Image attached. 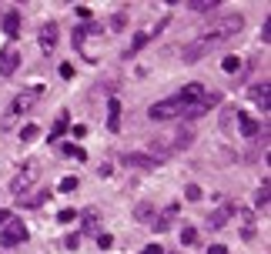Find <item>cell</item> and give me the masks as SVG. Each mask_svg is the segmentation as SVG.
<instances>
[{"mask_svg":"<svg viewBox=\"0 0 271 254\" xmlns=\"http://www.w3.org/2000/svg\"><path fill=\"white\" fill-rule=\"evenodd\" d=\"M178 100L184 104V107H191V104H201V100H204V87H201V84H188V87H181Z\"/></svg>","mask_w":271,"mask_h":254,"instance_id":"13","label":"cell"},{"mask_svg":"<svg viewBox=\"0 0 271 254\" xmlns=\"http://www.w3.org/2000/svg\"><path fill=\"white\" fill-rule=\"evenodd\" d=\"M57 23H44V27H40V50H44V54H54L57 50Z\"/></svg>","mask_w":271,"mask_h":254,"instance_id":"12","label":"cell"},{"mask_svg":"<svg viewBox=\"0 0 271 254\" xmlns=\"http://www.w3.org/2000/svg\"><path fill=\"white\" fill-rule=\"evenodd\" d=\"M17 64H20V54H17V50H10V47L0 50V74H3V77H10L13 70H17Z\"/></svg>","mask_w":271,"mask_h":254,"instance_id":"15","label":"cell"},{"mask_svg":"<svg viewBox=\"0 0 271 254\" xmlns=\"http://www.w3.org/2000/svg\"><path fill=\"white\" fill-rule=\"evenodd\" d=\"M184 104L178 97H168V100H158V104H151V121H174V117H184Z\"/></svg>","mask_w":271,"mask_h":254,"instance_id":"4","label":"cell"},{"mask_svg":"<svg viewBox=\"0 0 271 254\" xmlns=\"http://www.w3.org/2000/svg\"><path fill=\"white\" fill-rule=\"evenodd\" d=\"M141 254H164V251H161V244H147Z\"/></svg>","mask_w":271,"mask_h":254,"instance_id":"40","label":"cell"},{"mask_svg":"<svg viewBox=\"0 0 271 254\" xmlns=\"http://www.w3.org/2000/svg\"><path fill=\"white\" fill-rule=\"evenodd\" d=\"M57 74H60L64 80H70V77H74V64H60V70H57Z\"/></svg>","mask_w":271,"mask_h":254,"instance_id":"35","label":"cell"},{"mask_svg":"<svg viewBox=\"0 0 271 254\" xmlns=\"http://www.w3.org/2000/svg\"><path fill=\"white\" fill-rule=\"evenodd\" d=\"M67 124H70L67 114H57V121H54V127H50V137H47V141H60V137L67 134Z\"/></svg>","mask_w":271,"mask_h":254,"instance_id":"23","label":"cell"},{"mask_svg":"<svg viewBox=\"0 0 271 254\" xmlns=\"http://www.w3.org/2000/svg\"><path fill=\"white\" fill-rule=\"evenodd\" d=\"M64 248L77 251V248H80V234H77V231H74V234H67V238H64Z\"/></svg>","mask_w":271,"mask_h":254,"instance_id":"33","label":"cell"},{"mask_svg":"<svg viewBox=\"0 0 271 254\" xmlns=\"http://www.w3.org/2000/svg\"><path fill=\"white\" fill-rule=\"evenodd\" d=\"M124 23H127V13H114V20H111V27H114V30H121Z\"/></svg>","mask_w":271,"mask_h":254,"instance_id":"34","label":"cell"},{"mask_svg":"<svg viewBox=\"0 0 271 254\" xmlns=\"http://www.w3.org/2000/svg\"><path fill=\"white\" fill-rule=\"evenodd\" d=\"M57 191H60V194H74V191H77V177H64V181L57 184Z\"/></svg>","mask_w":271,"mask_h":254,"instance_id":"29","label":"cell"},{"mask_svg":"<svg viewBox=\"0 0 271 254\" xmlns=\"http://www.w3.org/2000/svg\"><path fill=\"white\" fill-rule=\"evenodd\" d=\"M107 127H111L114 134L121 131V100H117V97L107 100Z\"/></svg>","mask_w":271,"mask_h":254,"instance_id":"18","label":"cell"},{"mask_svg":"<svg viewBox=\"0 0 271 254\" xmlns=\"http://www.w3.org/2000/svg\"><path fill=\"white\" fill-rule=\"evenodd\" d=\"M171 137H174V141H171V147H174V151H188V147L194 144V134L188 131V127H181V131L171 134Z\"/></svg>","mask_w":271,"mask_h":254,"instance_id":"21","label":"cell"},{"mask_svg":"<svg viewBox=\"0 0 271 254\" xmlns=\"http://www.w3.org/2000/svg\"><path fill=\"white\" fill-rule=\"evenodd\" d=\"M241 27H245V17H241V13H221V17H215V20L204 27V33L198 37V40L211 50V47L231 40L235 33H241Z\"/></svg>","mask_w":271,"mask_h":254,"instance_id":"1","label":"cell"},{"mask_svg":"<svg viewBox=\"0 0 271 254\" xmlns=\"http://www.w3.org/2000/svg\"><path fill=\"white\" fill-rule=\"evenodd\" d=\"M164 27H168V17H164V20H161L158 27H154V30H141V33H134V40H131V47H127V57H134L137 50H141V47H147V44H151V40H154V37H158L161 30H164Z\"/></svg>","mask_w":271,"mask_h":254,"instance_id":"6","label":"cell"},{"mask_svg":"<svg viewBox=\"0 0 271 254\" xmlns=\"http://www.w3.org/2000/svg\"><path fill=\"white\" fill-rule=\"evenodd\" d=\"M218 3H221V0H191V10H198V13H211V10H218Z\"/></svg>","mask_w":271,"mask_h":254,"instance_id":"24","label":"cell"},{"mask_svg":"<svg viewBox=\"0 0 271 254\" xmlns=\"http://www.w3.org/2000/svg\"><path fill=\"white\" fill-rule=\"evenodd\" d=\"M171 254H181V251H171Z\"/></svg>","mask_w":271,"mask_h":254,"instance_id":"41","label":"cell"},{"mask_svg":"<svg viewBox=\"0 0 271 254\" xmlns=\"http://www.w3.org/2000/svg\"><path fill=\"white\" fill-rule=\"evenodd\" d=\"M40 94H44V84H34V87L20 90L17 97L10 100V117H20V114H30L37 107V100H40Z\"/></svg>","mask_w":271,"mask_h":254,"instance_id":"3","label":"cell"},{"mask_svg":"<svg viewBox=\"0 0 271 254\" xmlns=\"http://www.w3.org/2000/svg\"><path fill=\"white\" fill-rule=\"evenodd\" d=\"M208 254H228V248H225V244H211V248H208Z\"/></svg>","mask_w":271,"mask_h":254,"instance_id":"39","label":"cell"},{"mask_svg":"<svg viewBox=\"0 0 271 254\" xmlns=\"http://www.w3.org/2000/svg\"><path fill=\"white\" fill-rule=\"evenodd\" d=\"M184 198H188V201H201V198H204V191L198 188V184H188V188H184Z\"/></svg>","mask_w":271,"mask_h":254,"instance_id":"30","label":"cell"},{"mask_svg":"<svg viewBox=\"0 0 271 254\" xmlns=\"http://www.w3.org/2000/svg\"><path fill=\"white\" fill-rule=\"evenodd\" d=\"M174 154V147H171L168 137H151V144H147V157H154V161H168V157Z\"/></svg>","mask_w":271,"mask_h":254,"instance_id":"7","label":"cell"},{"mask_svg":"<svg viewBox=\"0 0 271 254\" xmlns=\"http://www.w3.org/2000/svg\"><path fill=\"white\" fill-rule=\"evenodd\" d=\"M268 191H271V184L261 181V188L255 191V204H258V208H268Z\"/></svg>","mask_w":271,"mask_h":254,"instance_id":"26","label":"cell"},{"mask_svg":"<svg viewBox=\"0 0 271 254\" xmlns=\"http://www.w3.org/2000/svg\"><path fill=\"white\" fill-rule=\"evenodd\" d=\"M40 174H44V167L40 164H34V161H27V164L13 174V181H10V194H17V198H23L27 191L34 188L37 181H40Z\"/></svg>","mask_w":271,"mask_h":254,"instance_id":"2","label":"cell"},{"mask_svg":"<svg viewBox=\"0 0 271 254\" xmlns=\"http://www.w3.org/2000/svg\"><path fill=\"white\" fill-rule=\"evenodd\" d=\"M174 218H178V204H168V208L154 218V224H151V228H154L158 234H164V231H171V228H174Z\"/></svg>","mask_w":271,"mask_h":254,"instance_id":"9","label":"cell"},{"mask_svg":"<svg viewBox=\"0 0 271 254\" xmlns=\"http://www.w3.org/2000/svg\"><path fill=\"white\" fill-rule=\"evenodd\" d=\"M238 124H241V137H258L261 134V124L245 111H238Z\"/></svg>","mask_w":271,"mask_h":254,"instance_id":"17","label":"cell"},{"mask_svg":"<svg viewBox=\"0 0 271 254\" xmlns=\"http://www.w3.org/2000/svg\"><path fill=\"white\" fill-rule=\"evenodd\" d=\"M97 244L107 251V248H114V238H111V234H97Z\"/></svg>","mask_w":271,"mask_h":254,"instance_id":"36","label":"cell"},{"mask_svg":"<svg viewBox=\"0 0 271 254\" xmlns=\"http://www.w3.org/2000/svg\"><path fill=\"white\" fill-rule=\"evenodd\" d=\"M60 154L77 157V161H87V151H84V147H77V144H64V147H60Z\"/></svg>","mask_w":271,"mask_h":254,"instance_id":"25","label":"cell"},{"mask_svg":"<svg viewBox=\"0 0 271 254\" xmlns=\"http://www.w3.org/2000/svg\"><path fill=\"white\" fill-rule=\"evenodd\" d=\"M3 33H7V37H17V33H20V10L3 13Z\"/></svg>","mask_w":271,"mask_h":254,"instance_id":"20","label":"cell"},{"mask_svg":"<svg viewBox=\"0 0 271 254\" xmlns=\"http://www.w3.org/2000/svg\"><path fill=\"white\" fill-rule=\"evenodd\" d=\"M77 218H80V224H84V231H97V234H101V208L90 204V208L80 211Z\"/></svg>","mask_w":271,"mask_h":254,"instance_id":"11","label":"cell"},{"mask_svg":"<svg viewBox=\"0 0 271 254\" xmlns=\"http://www.w3.org/2000/svg\"><path fill=\"white\" fill-rule=\"evenodd\" d=\"M231 214H235V204H228V208L211 211V214H208V228H211V231H221V228L228 224V218H231Z\"/></svg>","mask_w":271,"mask_h":254,"instance_id":"14","label":"cell"},{"mask_svg":"<svg viewBox=\"0 0 271 254\" xmlns=\"http://www.w3.org/2000/svg\"><path fill=\"white\" fill-rule=\"evenodd\" d=\"M121 164L137 167V171H154V167H158V161H154V157H147V154H137V151H127V154L121 157Z\"/></svg>","mask_w":271,"mask_h":254,"instance_id":"8","label":"cell"},{"mask_svg":"<svg viewBox=\"0 0 271 254\" xmlns=\"http://www.w3.org/2000/svg\"><path fill=\"white\" fill-rule=\"evenodd\" d=\"M154 218H158V211H154V204L151 201H141L134 208V221H141V224H154Z\"/></svg>","mask_w":271,"mask_h":254,"instance_id":"19","label":"cell"},{"mask_svg":"<svg viewBox=\"0 0 271 254\" xmlns=\"http://www.w3.org/2000/svg\"><path fill=\"white\" fill-rule=\"evenodd\" d=\"M27 238H30V231H27V224H23L20 218H13V221L0 231V244H3V248H17V244H23Z\"/></svg>","mask_w":271,"mask_h":254,"instance_id":"5","label":"cell"},{"mask_svg":"<svg viewBox=\"0 0 271 254\" xmlns=\"http://www.w3.org/2000/svg\"><path fill=\"white\" fill-rule=\"evenodd\" d=\"M10 221H13V211H7V208H3V211H0V228H7Z\"/></svg>","mask_w":271,"mask_h":254,"instance_id":"37","label":"cell"},{"mask_svg":"<svg viewBox=\"0 0 271 254\" xmlns=\"http://www.w3.org/2000/svg\"><path fill=\"white\" fill-rule=\"evenodd\" d=\"M261 40H265V44L271 40V20H265V30H261Z\"/></svg>","mask_w":271,"mask_h":254,"instance_id":"38","label":"cell"},{"mask_svg":"<svg viewBox=\"0 0 271 254\" xmlns=\"http://www.w3.org/2000/svg\"><path fill=\"white\" fill-rule=\"evenodd\" d=\"M20 201V208H40L44 201H50V191H37V194H23V198H17Z\"/></svg>","mask_w":271,"mask_h":254,"instance_id":"22","label":"cell"},{"mask_svg":"<svg viewBox=\"0 0 271 254\" xmlns=\"http://www.w3.org/2000/svg\"><path fill=\"white\" fill-rule=\"evenodd\" d=\"M221 67H225L228 74H235L238 67H241V57H225V60H221Z\"/></svg>","mask_w":271,"mask_h":254,"instance_id":"32","label":"cell"},{"mask_svg":"<svg viewBox=\"0 0 271 254\" xmlns=\"http://www.w3.org/2000/svg\"><path fill=\"white\" fill-rule=\"evenodd\" d=\"M198 241H201L198 228H184V231H181V244H198Z\"/></svg>","mask_w":271,"mask_h":254,"instance_id":"28","label":"cell"},{"mask_svg":"<svg viewBox=\"0 0 271 254\" xmlns=\"http://www.w3.org/2000/svg\"><path fill=\"white\" fill-rule=\"evenodd\" d=\"M204 54H208V47H204L201 40H194V44H184V47H181V60H184V64H194V60H201Z\"/></svg>","mask_w":271,"mask_h":254,"instance_id":"16","label":"cell"},{"mask_svg":"<svg viewBox=\"0 0 271 254\" xmlns=\"http://www.w3.org/2000/svg\"><path fill=\"white\" fill-rule=\"evenodd\" d=\"M248 94H251V100L258 104L261 111H268V107H271V84H268V80H261V84H255V87H251Z\"/></svg>","mask_w":271,"mask_h":254,"instance_id":"10","label":"cell"},{"mask_svg":"<svg viewBox=\"0 0 271 254\" xmlns=\"http://www.w3.org/2000/svg\"><path fill=\"white\" fill-rule=\"evenodd\" d=\"M37 137H40V127H37V124H27V127L20 131V141L23 144H34Z\"/></svg>","mask_w":271,"mask_h":254,"instance_id":"27","label":"cell"},{"mask_svg":"<svg viewBox=\"0 0 271 254\" xmlns=\"http://www.w3.org/2000/svg\"><path fill=\"white\" fill-rule=\"evenodd\" d=\"M74 218H77V211H74V208H64L60 214H57V221H60V224H74Z\"/></svg>","mask_w":271,"mask_h":254,"instance_id":"31","label":"cell"}]
</instances>
